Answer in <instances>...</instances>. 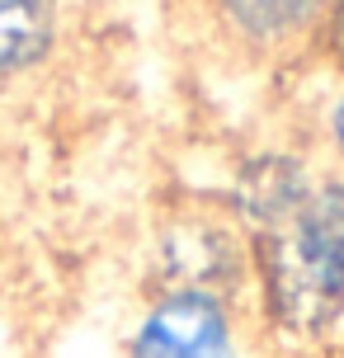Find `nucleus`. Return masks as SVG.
<instances>
[{
	"label": "nucleus",
	"mask_w": 344,
	"mask_h": 358,
	"mask_svg": "<svg viewBox=\"0 0 344 358\" xmlns=\"http://www.w3.org/2000/svg\"><path fill=\"white\" fill-rule=\"evenodd\" d=\"M227 213L250 250L245 311L288 354H311L344 330V179L307 146H264L236 165Z\"/></svg>",
	"instance_id": "f257e3e1"
},
{
	"label": "nucleus",
	"mask_w": 344,
	"mask_h": 358,
	"mask_svg": "<svg viewBox=\"0 0 344 358\" xmlns=\"http://www.w3.org/2000/svg\"><path fill=\"white\" fill-rule=\"evenodd\" d=\"M245 302L208 287H156L123 335V358H245Z\"/></svg>",
	"instance_id": "f03ea898"
},
{
	"label": "nucleus",
	"mask_w": 344,
	"mask_h": 358,
	"mask_svg": "<svg viewBox=\"0 0 344 358\" xmlns=\"http://www.w3.org/2000/svg\"><path fill=\"white\" fill-rule=\"evenodd\" d=\"M156 287H208L222 297L245 302L250 287V250L236 217L222 203L217 213L199 208L194 217H175L161 231V259H156Z\"/></svg>",
	"instance_id": "7ed1b4c3"
},
{
	"label": "nucleus",
	"mask_w": 344,
	"mask_h": 358,
	"mask_svg": "<svg viewBox=\"0 0 344 358\" xmlns=\"http://www.w3.org/2000/svg\"><path fill=\"white\" fill-rule=\"evenodd\" d=\"M330 0H208L227 43L259 62H283L311 48V34Z\"/></svg>",
	"instance_id": "20e7f679"
},
{
	"label": "nucleus",
	"mask_w": 344,
	"mask_h": 358,
	"mask_svg": "<svg viewBox=\"0 0 344 358\" xmlns=\"http://www.w3.org/2000/svg\"><path fill=\"white\" fill-rule=\"evenodd\" d=\"M62 38V0H0V113L24 76L52 57Z\"/></svg>",
	"instance_id": "39448f33"
},
{
	"label": "nucleus",
	"mask_w": 344,
	"mask_h": 358,
	"mask_svg": "<svg viewBox=\"0 0 344 358\" xmlns=\"http://www.w3.org/2000/svg\"><path fill=\"white\" fill-rule=\"evenodd\" d=\"M307 151L326 165L330 175L344 179V76H335V85H330L326 94H321V104H316Z\"/></svg>",
	"instance_id": "423d86ee"
},
{
	"label": "nucleus",
	"mask_w": 344,
	"mask_h": 358,
	"mask_svg": "<svg viewBox=\"0 0 344 358\" xmlns=\"http://www.w3.org/2000/svg\"><path fill=\"white\" fill-rule=\"evenodd\" d=\"M326 71L344 76V0H330L321 24H316V34H311V48H307Z\"/></svg>",
	"instance_id": "0eeeda50"
}]
</instances>
